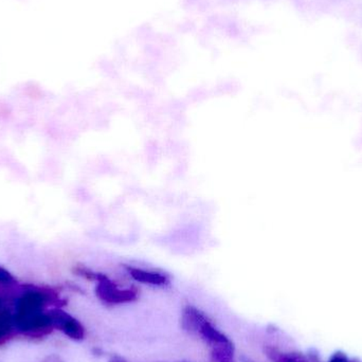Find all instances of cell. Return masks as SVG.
<instances>
[{"label": "cell", "mask_w": 362, "mask_h": 362, "mask_svg": "<svg viewBox=\"0 0 362 362\" xmlns=\"http://www.w3.org/2000/svg\"><path fill=\"white\" fill-rule=\"evenodd\" d=\"M181 327L187 333L198 336L211 349L230 342L229 338L216 329L211 321L194 306H187L183 310Z\"/></svg>", "instance_id": "6da1fadb"}, {"label": "cell", "mask_w": 362, "mask_h": 362, "mask_svg": "<svg viewBox=\"0 0 362 362\" xmlns=\"http://www.w3.org/2000/svg\"><path fill=\"white\" fill-rule=\"evenodd\" d=\"M97 296L107 304H122L135 301L137 291L134 289H119L106 276H98Z\"/></svg>", "instance_id": "7a4b0ae2"}, {"label": "cell", "mask_w": 362, "mask_h": 362, "mask_svg": "<svg viewBox=\"0 0 362 362\" xmlns=\"http://www.w3.org/2000/svg\"><path fill=\"white\" fill-rule=\"evenodd\" d=\"M48 314L52 321L53 329L63 332L70 339L76 341L84 339L85 329L80 321L59 308L50 310Z\"/></svg>", "instance_id": "3957f363"}, {"label": "cell", "mask_w": 362, "mask_h": 362, "mask_svg": "<svg viewBox=\"0 0 362 362\" xmlns=\"http://www.w3.org/2000/svg\"><path fill=\"white\" fill-rule=\"evenodd\" d=\"M46 303L47 299L44 295L37 293H27L19 300L15 316L25 317L44 313V306Z\"/></svg>", "instance_id": "277c9868"}, {"label": "cell", "mask_w": 362, "mask_h": 362, "mask_svg": "<svg viewBox=\"0 0 362 362\" xmlns=\"http://www.w3.org/2000/svg\"><path fill=\"white\" fill-rule=\"evenodd\" d=\"M129 274L138 282L144 283V284L157 285L163 286L168 284L169 280L167 276L158 272H146V270L136 269V268H129Z\"/></svg>", "instance_id": "5b68a950"}, {"label": "cell", "mask_w": 362, "mask_h": 362, "mask_svg": "<svg viewBox=\"0 0 362 362\" xmlns=\"http://www.w3.org/2000/svg\"><path fill=\"white\" fill-rule=\"evenodd\" d=\"M265 353L272 362H315L308 357H304L303 355L287 354L272 346H266Z\"/></svg>", "instance_id": "8992f818"}, {"label": "cell", "mask_w": 362, "mask_h": 362, "mask_svg": "<svg viewBox=\"0 0 362 362\" xmlns=\"http://www.w3.org/2000/svg\"><path fill=\"white\" fill-rule=\"evenodd\" d=\"M234 346L231 341L211 349L212 362H234Z\"/></svg>", "instance_id": "52a82bcc"}, {"label": "cell", "mask_w": 362, "mask_h": 362, "mask_svg": "<svg viewBox=\"0 0 362 362\" xmlns=\"http://www.w3.org/2000/svg\"><path fill=\"white\" fill-rule=\"evenodd\" d=\"M14 325V317L11 316L6 310L0 312V339L6 337Z\"/></svg>", "instance_id": "ba28073f"}, {"label": "cell", "mask_w": 362, "mask_h": 362, "mask_svg": "<svg viewBox=\"0 0 362 362\" xmlns=\"http://www.w3.org/2000/svg\"><path fill=\"white\" fill-rule=\"evenodd\" d=\"M329 362H355L350 361L348 357L344 356V355L337 354L333 357Z\"/></svg>", "instance_id": "9c48e42d"}, {"label": "cell", "mask_w": 362, "mask_h": 362, "mask_svg": "<svg viewBox=\"0 0 362 362\" xmlns=\"http://www.w3.org/2000/svg\"><path fill=\"white\" fill-rule=\"evenodd\" d=\"M110 362H124L122 358H120V357H114V358L112 359Z\"/></svg>", "instance_id": "30bf717a"}, {"label": "cell", "mask_w": 362, "mask_h": 362, "mask_svg": "<svg viewBox=\"0 0 362 362\" xmlns=\"http://www.w3.org/2000/svg\"><path fill=\"white\" fill-rule=\"evenodd\" d=\"M242 362H257L253 361V359L248 358V357H242Z\"/></svg>", "instance_id": "8fae6325"}]
</instances>
